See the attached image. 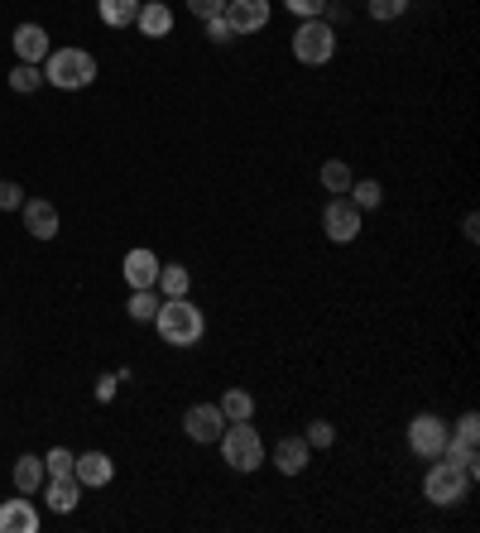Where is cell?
Instances as JSON below:
<instances>
[{
  "instance_id": "6da1fadb",
  "label": "cell",
  "mask_w": 480,
  "mask_h": 533,
  "mask_svg": "<svg viewBox=\"0 0 480 533\" xmlns=\"http://www.w3.org/2000/svg\"><path fill=\"white\" fill-rule=\"evenodd\" d=\"M154 332H159L164 346H183V351H188V346L202 341L207 317H202V308H197L192 298H164L159 313H154Z\"/></svg>"
},
{
  "instance_id": "7a4b0ae2",
  "label": "cell",
  "mask_w": 480,
  "mask_h": 533,
  "mask_svg": "<svg viewBox=\"0 0 480 533\" xmlns=\"http://www.w3.org/2000/svg\"><path fill=\"white\" fill-rule=\"evenodd\" d=\"M216 442H221V457H226V466H231V471H240V476L260 471L264 461H269V447H264L260 428H255L250 418H240V423H226V433L216 437Z\"/></svg>"
},
{
  "instance_id": "3957f363",
  "label": "cell",
  "mask_w": 480,
  "mask_h": 533,
  "mask_svg": "<svg viewBox=\"0 0 480 533\" xmlns=\"http://www.w3.org/2000/svg\"><path fill=\"white\" fill-rule=\"evenodd\" d=\"M39 68H44V82L58 92H82L96 82V58L87 49H53Z\"/></svg>"
},
{
  "instance_id": "277c9868",
  "label": "cell",
  "mask_w": 480,
  "mask_h": 533,
  "mask_svg": "<svg viewBox=\"0 0 480 533\" xmlns=\"http://www.w3.org/2000/svg\"><path fill=\"white\" fill-rule=\"evenodd\" d=\"M471 471H461V466H452L447 457H437L428 466V476H423V495H428V505L437 509H456L466 505V495H471Z\"/></svg>"
},
{
  "instance_id": "5b68a950",
  "label": "cell",
  "mask_w": 480,
  "mask_h": 533,
  "mask_svg": "<svg viewBox=\"0 0 480 533\" xmlns=\"http://www.w3.org/2000/svg\"><path fill=\"white\" fill-rule=\"evenodd\" d=\"M293 58L303 68H327L336 58V29L327 20H298V29H293Z\"/></svg>"
},
{
  "instance_id": "8992f818",
  "label": "cell",
  "mask_w": 480,
  "mask_h": 533,
  "mask_svg": "<svg viewBox=\"0 0 480 533\" xmlns=\"http://www.w3.org/2000/svg\"><path fill=\"white\" fill-rule=\"evenodd\" d=\"M408 452L423 461H437L442 457V447H447V437H452V423L447 418H437V413H413V423H408Z\"/></svg>"
},
{
  "instance_id": "52a82bcc",
  "label": "cell",
  "mask_w": 480,
  "mask_h": 533,
  "mask_svg": "<svg viewBox=\"0 0 480 533\" xmlns=\"http://www.w3.org/2000/svg\"><path fill=\"white\" fill-rule=\"evenodd\" d=\"M322 231H327L332 245H351L360 236V207L351 197H332V202L322 207Z\"/></svg>"
},
{
  "instance_id": "ba28073f",
  "label": "cell",
  "mask_w": 480,
  "mask_h": 533,
  "mask_svg": "<svg viewBox=\"0 0 480 533\" xmlns=\"http://www.w3.org/2000/svg\"><path fill=\"white\" fill-rule=\"evenodd\" d=\"M226 25L236 29V39L240 34H260L264 25H269V15H274V5L269 0H226Z\"/></svg>"
},
{
  "instance_id": "9c48e42d",
  "label": "cell",
  "mask_w": 480,
  "mask_h": 533,
  "mask_svg": "<svg viewBox=\"0 0 480 533\" xmlns=\"http://www.w3.org/2000/svg\"><path fill=\"white\" fill-rule=\"evenodd\" d=\"M183 433H188L192 442H216V437L226 433V413L216 409V404H192V409L183 413Z\"/></svg>"
},
{
  "instance_id": "30bf717a",
  "label": "cell",
  "mask_w": 480,
  "mask_h": 533,
  "mask_svg": "<svg viewBox=\"0 0 480 533\" xmlns=\"http://www.w3.org/2000/svg\"><path fill=\"white\" fill-rule=\"evenodd\" d=\"M20 217H24V231H29L34 241H53V236H58V207L44 202V197H24Z\"/></svg>"
},
{
  "instance_id": "8fae6325",
  "label": "cell",
  "mask_w": 480,
  "mask_h": 533,
  "mask_svg": "<svg viewBox=\"0 0 480 533\" xmlns=\"http://www.w3.org/2000/svg\"><path fill=\"white\" fill-rule=\"evenodd\" d=\"M72 481L77 485H111L116 481V461L106 457V452H77L72 457Z\"/></svg>"
},
{
  "instance_id": "7c38bea8",
  "label": "cell",
  "mask_w": 480,
  "mask_h": 533,
  "mask_svg": "<svg viewBox=\"0 0 480 533\" xmlns=\"http://www.w3.org/2000/svg\"><path fill=\"white\" fill-rule=\"evenodd\" d=\"M120 274H125V284H130V289H154V284H159V255H154V250H144V245H135V250L125 255Z\"/></svg>"
},
{
  "instance_id": "4fadbf2b",
  "label": "cell",
  "mask_w": 480,
  "mask_h": 533,
  "mask_svg": "<svg viewBox=\"0 0 480 533\" xmlns=\"http://www.w3.org/2000/svg\"><path fill=\"white\" fill-rule=\"evenodd\" d=\"M269 461H274L284 476H303V471H308V461H312L308 437H279V442H274V452H269Z\"/></svg>"
},
{
  "instance_id": "5bb4252c",
  "label": "cell",
  "mask_w": 480,
  "mask_h": 533,
  "mask_svg": "<svg viewBox=\"0 0 480 533\" xmlns=\"http://www.w3.org/2000/svg\"><path fill=\"white\" fill-rule=\"evenodd\" d=\"M0 533H39V509L29 505V495L0 500Z\"/></svg>"
},
{
  "instance_id": "9a60e30c",
  "label": "cell",
  "mask_w": 480,
  "mask_h": 533,
  "mask_svg": "<svg viewBox=\"0 0 480 533\" xmlns=\"http://www.w3.org/2000/svg\"><path fill=\"white\" fill-rule=\"evenodd\" d=\"M135 29H140L144 39H168L173 34V10H168L164 0H144L140 15H135Z\"/></svg>"
},
{
  "instance_id": "2e32d148",
  "label": "cell",
  "mask_w": 480,
  "mask_h": 533,
  "mask_svg": "<svg viewBox=\"0 0 480 533\" xmlns=\"http://www.w3.org/2000/svg\"><path fill=\"white\" fill-rule=\"evenodd\" d=\"M10 44H15V53H20V63H44L48 53H53V44H48V29H44V25H20Z\"/></svg>"
},
{
  "instance_id": "e0dca14e",
  "label": "cell",
  "mask_w": 480,
  "mask_h": 533,
  "mask_svg": "<svg viewBox=\"0 0 480 533\" xmlns=\"http://www.w3.org/2000/svg\"><path fill=\"white\" fill-rule=\"evenodd\" d=\"M44 500L53 514H72V509L82 505V485L72 481V476H48L44 481Z\"/></svg>"
},
{
  "instance_id": "ac0fdd59",
  "label": "cell",
  "mask_w": 480,
  "mask_h": 533,
  "mask_svg": "<svg viewBox=\"0 0 480 533\" xmlns=\"http://www.w3.org/2000/svg\"><path fill=\"white\" fill-rule=\"evenodd\" d=\"M44 481H48L44 457H20V461H15V490H20V495L34 500V495L44 490Z\"/></svg>"
},
{
  "instance_id": "d6986e66",
  "label": "cell",
  "mask_w": 480,
  "mask_h": 533,
  "mask_svg": "<svg viewBox=\"0 0 480 533\" xmlns=\"http://www.w3.org/2000/svg\"><path fill=\"white\" fill-rule=\"evenodd\" d=\"M140 5L144 0H96V15H101L106 29H125V25H135Z\"/></svg>"
},
{
  "instance_id": "ffe728a7",
  "label": "cell",
  "mask_w": 480,
  "mask_h": 533,
  "mask_svg": "<svg viewBox=\"0 0 480 533\" xmlns=\"http://www.w3.org/2000/svg\"><path fill=\"white\" fill-rule=\"evenodd\" d=\"M159 298H188L192 293V274L183 265H159Z\"/></svg>"
},
{
  "instance_id": "44dd1931",
  "label": "cell",
  "mask_w": 480,
  "mask_h": 533,
  "mask_svg": "<svg viewBox=\"0 0 480 533\" xmlns=\"http://www.w3.org/2000/svg\"><path fill=\"white\" fill-rule=\"evenodd\" d=\"M216 409L226 413V423H240V418H255V394H250V389H226Z\"/></svg>"
},
{
  "instance_id": "7402d4cb",
  "label": "cell",
  "mask_w": 480,
  "mask_h": 533,
  "mask_svg": "<svg viewBox=\"0 0 480 533\" xmlns=\"http://www.w3.org/2000/svg\"><path fill=\"white\" fill-rule=\"evenodd\" d=\"M351 183H356L351 164H341V159H327V164H322V188H327L332 197H346L351 193Z\"/></svg>"
},
{
  "instance_id": "603a6c76",
  "label": "cell",
  "mask_w": 480,
  "mask_h": 533,
  "mask_svg": "<svg viewBox=\"0 0 480 533\" xmlns=\"http://www.w3.org/2000/svg\"><path fill=\"white\" fill-rule=\"evenodd\" d=\"M159 289H130V303H125V313H130V322H154V313H159Z\"/></svg>"
},
{
  "instance_id": "cb8c5ba5",
  "label": "cell",
  "mask_w": 480,
  "mask_h": 533,
  "mask_svg": "<svg viewBox=\"0 0 480 533\" xmlns=\"http://www.w3.org/2000/svg\"><path fill=\"white\" fill-rule=\"evenodd\" d=\"M442 457L452 461V466H461V471H471L476 476L480 471V452L471 447V442H456V437H447V447H442Z\"/></svg>"
},
{
  "instance_id": "d4e9b609",
  "label": "cell",
  "mask_w": 480,
  "mask_h": 533,
  "mask_svg": "<svg viewBox=\"0 0 480 533\" xmlns=\"http://www.w3.org/2000/svg\"><path fill=\"white\" fill-rule=\"evenodd\" d=\"M408 5H413V0H365L370 20H380V25H389V20H404Z\"/></svg>"
},
{
  "instance_id": "484cf974",
  "label": "cell",
  "mask_w": 480,
  "mask_h": 533,
  "mask_svg": "<svg viewBox=\"0 0 480 533\" xmlns=\"http://www.w3.org/2000/svg\"><path fill=\"white\" fill-rule=\"evenodd\" d=\"M346 197L356 202L360 212H370V207H380V202H384V188L375 183V178H365V183H351V193H346Z\"/></svg>"
},
{
  "instance_id": "4316f807",
  "label": "cell",
  "mask_w": 480,
  "mask_h": 533,
  "mask_svg": "<svg viewBox=\"0 0 480 533\" xmlns=\"http://www.w3.org/2000/svg\"><path fill=\"white\" fill-rule=\"evenodd\" d=\"M10 87H15V92H39V87H44V68H39V63H20V68L10 73Z\"/></svg>"
},
{
  "instance_id": "83f0119b",
  "label": "cell",
  "mask_w": 480,
  "mask_h": 533,
  "mask_svg": "<svg viewBox=\"0 0 480 533\" xmlns=\"http://www.w3.org/2000/svg\"><path fill=\"white\" fill-rule=\"evenodd\" d=\"M72 457H77V452L53 447V452H44V471H48V476H72Z\"/></svg>"
},
{
  "instance_id": "f1b7e54d",
  "label": "cell",
  "mask_w": 480,
  "mask_h": 533,
  "mask_svg": "<svg viewBox=\"0 0 480 533\" xmlns=\"http://www.w3.org/2000/svg\"><path fill=\"white\" fill-rule=\"evenodd\" d=\"M303 437H308V447H336V428L327 423V418H312Z\"/></svg>"
},
{
  "instance_id": "f546056e",
  "label": "cell",
  "mask_w": 480,
  "mask_h": 533,
  "mask_svg": "<svg viewBox=\"0 0 480 533\" xmlns=\"http://www.w3.org/2000/svg\"><path fill=\"white\" fill-rule=\"evenodd\" d=\"M322 5L327 0H284V10L293 20H322Z\"/></svg>"
},
{
  "instance_id": "4dcf8cb0",
  "label": "cell",
  "mask_w": 480,
  "mask_h": 533,
  "mask_svg": "<svg viewBox=\"0 0 480 533\" xmlns=\"http://www.w3.org/2000/svg\"><path fill=\"white\" fill-rule=\"evenodd\" d=\"M202 29H207V39H212V44H236V29L226 25V15H212V20H202Z\"/></svg>"
},
{
  "instance_id": "1f68e13d",
  "label": "cell",
  "mask_w": 480,
  "mask_h": 533,
  "mask_svg": "<svg viewBox=\"0 0 480 533\" xmlns=\"http://www.w3.org/2000/svg\"><path fill=\"white\" fill-rule=\"evenodd\" d=\"M20 207H24V188L10 183V178H0V212H20Z\"/></svg>"
},
{
  "instance_id": "d6a6232c",
  "label": "cell",
  "mask_w": 480,
  "mask_h": 533,
  "mask_svg": "<svg viewBox=\"0 0 480 533\" xmlns=\"http://www.w3.org/2000/svg\"><path fill=\"white\" fill-rule=\"evenodd\" d=\"M452 437H456V442H471V447H476V442H480V418H476V413H461Z\"/></svg>"
},
{
  "instance_id": "836d02e7",
  "label": "cell",
  "mask_w": 480,
  "mask_h": 533,
  "mask_svg": "<svg viewBox=\"0 0 480 533\" xmlns=\"http://www.w3.org/2000/svg\"><path fill=\"white\" fill-rule=\"evenodd\" d=\"M188 10L197 15V20H212V15L226 10V0H188Z\"/></svg>"
},
{
  "instance_id": "e575fe53",
  "label": "cell",
  "mask_w": 480,
  "mask_h": 533,
  "mask_svg": "<svg viewBox=\"0 0 480 533\" xmlns=\"http://www.w3.org/2000/svg\"><path fill=\"white\" fill-rule=\"evenodd\" d=\"M96 399H101V404L116 399V375H101V380H96Z\"/></svg>"
}]
</instances>
